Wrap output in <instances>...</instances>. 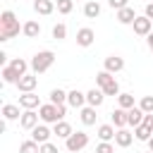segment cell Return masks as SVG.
I'll return each instance as SVG.
<instances>
[{
    "label": "cell",
    "mask_w": 153,
    "mask_h": 153,
    "mask_svg": "<svg viewBox=\"0 0 153 153\" xmlns=\"http://www.w3.org/2000/svg\"><path fill=\"white\" fill-rule=\"evenodd\" d=\"M19 108H22V105H14V103H5V105H2V117H5V122L19 120V117H22Z\"/></svg>",
    "instance_id": "obj_17"
},
{
    "label": "cell",
    "mask_w": 153,
    "mask_h": 153,
    "mask_svg": "<svg viewBox=\"0 0 153 153\" xmlns=\"http://www.w3.org/2000/svg\"><path fill=\"white\" fill-rule=\"evenodd\" d=\"M53 134H55L57 139H67V136H72V124H69V122H65V120H60V122H55Z\"/></svg>",
    "instance_id": "obj_22"
},
{
    "label": "cell",
    "mask_w": 153,
    "mask_h": 153,
    "mask_svg": "<svg viewBox=\"0 0 153 153\" xmlns=\"http://www.w3.org/2000/svg\"><path fill=\"white\" fill-rule=\"evenodd\" d=\"M0 74H2V81H5V84H17V81L22 79V74H19L12 65H5V67L0 69Z\"/></svg>",
    "instance_id": "obj_16"
},
{
    "label": "cell",
    "mask_w": 153,
    "mask_h": 153,
    "mask_svg": "<svg viewBox=\"0 0 153 153\" xmlns=\"http://www.w3.org/2000/svg\"><path fill=\"white\" fill-rule=\"evenodd\" d=\"M98 14H100V5H98L96 0H86V2H84V17L96 19Z\"/></svg>",
    "instance_id": "obj_25"
},
{
    "label": "cell",
    "mask_w": 153,
    "mask_h": 153,
    "mask_svg": "<svg viewBox=\"0 0 153 153\" xmlns=\"http://www.w3.org/2000/svg\"><path fill=\"white\" fill-rule=\"evenodd\" d=\"M139 108H141L143 112H153V96H143V98L139 100Z\"/></svg>",
    "instance_id": "obj_34"
},
{
    "label": "cell",
    "mask_w": 153,
    "mask_h": 153,
    "mask_svg": "<svg viewBox=\"0 0 153 153\" xmlns=\"http://www.w3.org/2000/svg\"><path fill=\"white\" fill-rule=\"evenodd\" d=\"M108 5H110L112 10H122V7L129 5V0H108Z\"/></svg>",
    "instance_id": "obj_37"
},
{
    "label": "cell",
    "mask_w": 153,
    "mask_h": 153,
    "mask_svg": "<svg viewBox=\"0 0 153 153\" xmlns=\"http://www.w3.org/2000/svg\"><path fill=\"white\" fill-rule=\"evenodd\" d=\"M117 103H120V108L129 110V108H134V96L131 93H120L117 96Z\"/></svg>",
    "instance_id": "obj_30"
},
{
    "label": "cell",
    "mask_w": 153,
    "mask_h": 153,
    "mask_svg": "<svg viewBox=\"0 0 153 153\" xmlns=\"http://www.w3.org/2000/svg\"><path fill=\"white\" fill-rule=\"evenodd\" d=\"M110 122H112L117 129L127 127V124H129V120H127V110H124V108H115V110L110 112Z\"/></svg>",
    "instance_id": "obj_12"
},
{
    "label": "cell",
    "mask_w": 153,
    "mask_h": 153,
    "mask_svg": "<svg viewBox=\"0 0 153 153\" xmlns=\"http://www.w3.org/2000/svg\"><path fill=\"white\" fill-rule=\"evenodd\" d=\"M41 153H60V151L53 141H45V143H41Z\"/></svg>",
    "instance_id": "obj_36"
},
{
    "label": "cell",
    "mask_w": 153,
    "mask_h": 153,
    "mask_svg": "<svg viewBox=\"0 0 153 153\" xmlns=\"http://www.w3.org/2000/svg\"><path fill=\"white\" fill-rule=\"evenodd\" d=\"M55 2L53 0H33V10L38 12V14H53L55 12Z\"/></svg>",
    "instance_id": "obj_23"
},
{
    "label": "cell",
    "mask_w": 153,
    "mask_h": 153,
    "mask_svg": "<svg viewBox=\"0 0 153 153\" xmlns=\"http://www.w3.org/2000/svg\"><path fill=\"white\" fill-rule=\"evenodd\" d=\"M134 136H136L139 141H148V139L153 136V129H148V127L139 124V127H134Z\"/></svg>",
    "instance_id": "obj_29"
},
{
    "label": "cell",
    "mask_w": 153,
    "mask_h": 153,
    "mask_svg": "<svg viewBox=\"0 0 153 153\" xmlns=\"http://www.w3.org/2000/svg\"><path fill=\"white\" fill-rule=\"evenodd\" d=\"M112 81H115V76H112V72H108V69H103V72L96 74V86H98V88H105V86L112 84Z\"/></svg>",
    "instance_id": "obj_26"
},
{
    "label": "cell",
    "mask_w": 153,
    "mask_h": 153,
    "mask_svg": "<svg viewBox=\"0 0 153 153\" xmlns=\"http://www.w3.org/2000/svg\"><path fill=\"white\" fill-rule=\"evenodd\" d=\"M93 41H96V33H93V29L84 26V29H79V31H76V43H79L81 48H88Z\"/></svg>",
    "instance_id": "obj_8"
},
{
    "label": "cell",
    "mask_w": 153,
    "mask_h": 153,
    "mask_svg": "<svg viewBox=\"0 0 153 153\" xmlns=\"http://www.w3.org/2000/svg\"><path fill=\"white\" fill-rule=\"evenodd\" d=\"M146 43H148V48H151V50H153V31H151V33H148V36H146Z\"/></svg>",
    "instance_id": "obj_40"
},
{
    "label": "cell",
    "mask_w": 153,
    "mask_h": 153,
    "mask_svg": "<svg viewBox=\"0 0 153 153\" xmlns=\"http://www.w3.org/2000/svg\"><path fill=\"white\" fill-rule=\"evenodd\" d=\"M50 103H55V105L67 103V91H62V88H53V91H50Z\"/></svg>",
    "instance_id": "obj_28"
},
{
    "label": "cell",
    "mask_w": 153,
    "mask_h": 153,
    "mask_svg": "<svg viewBox=\"0 0 153 153\" xmlns=\"http://www.w3.org/2000/svg\"><path fill=\"white\" fill-rule=\"evenodd\" d=\"M96 153H115V146H112L110 141H100V143L96 146Z\"/></svg>",
    "instance_id": "obj_35"
},
{
    "label": "cell",
    "mask_w": 153,
    "mask_h": 153,
    "mask_svg": "<svg viewBox=\"0 0 153 153\" xmlns=\"http://www.w3.org/2000/svg\"><path fill=\"white\" fill-rule=\"evenodd\" d=\"M65 146H67L69 153H79L88 146V134L86 131H72V136L65 139Z\"/></svg>",
    "instance_id": "obj_4"
},
{
    "label": "cell",
    "mask_w": 153,
    "mask_h": 153,
    "mask_svg": "<svg viewBox=\"0 0 153 153\" xmlns=\"http://www.w3.org/2000/svg\"><path fill=\"white\" fill-rule=\"evenodd\" d=\"M19 153H41V143H36L33 139L22 141V143H19Z\"/></svg>",
    "instance_id": "obj_27"
},
{
    "label": "cell",
    "mask_w": 153,
    "mask_h": 153,
    "mask_svg": "<svg viewBox=\"0 0 153 153\" xmlns=\"http://www.w3.org/2000/svg\"><path fill=\"white\" fill-rule=\"evenodd\" d=\"M143 115H146V112H143L139 105H134V108H129V110H127V120H129V124H131V127H139V124L143 122Z\"/></svg>",
    "instance_id": "obj_21"
},
{
    "label": "cell",
    "mask_w": 153,
    "mask_h": 153,
    "mask_svg": "<svg viewBox=\"0 0 153 153\" xmlns=\"http://www.w3.org/2000/svg\"><path fill=\"white\" fill-rule=\"evenodd\" d=\"M105 69L112 72V74H117V72L124 69V60H122L120 55H108V57H105Z\"/></svg>",
    "instance_id": "obj_13"
},
{
    "label": "cell",
    "mask_w": 153,
    "mask_h": 153,
    "mask_svg": "<svg viewBox=\"0 0 153 153\" xmlns=\"http://www.w3.org/2000/svg\"><path fill=\"white\" fill-rule=\"evenodd\" d=\"M143 14H146L148 19H153V2H148V5H146V10H143Z\"/></svg>",
    "instance_id": "obj_39"
},
{
    "label": "cell",
    "mask_w": 153,
    "mask_h": 153,
    "mask_svg": "<svg viewBox=\"0 0 153 153\" xmlns=\"http://www.w3.org/2000/svg\"><path fill=\"white\" fill-rule=\"evenodd\" d=\"M115 134H117V127H115L112 122L98 127V139H100V141H115Z\"/></svg>",
    "instance_id": "obj_18"
},
{
    "label": "cell",
    "mask_w": 153,
    "mask_h": 153,
    "mask_svg": "<svg viewBox=\"0 0 153 153\" xmlns=\"http://www.w3.org/2000/svg\"><path fill=\"white\" fill-rule=\"evenodd\" d=\"M55 5H57V12L60 14H69L74 10V0H57Z\"/></svg>",
    "instance_id": "obj_32"
},
{
    "label": "cell",
    "mask_w": 153,
    "mask_h": 153,
    "mask_svg": "<svg viewBox=\"0 0 153 153\" xmlns=\"http://www.w3.org/2000/svg\"><path fill=\"white\" fill-rule=\"evenodd\" d=\"M50 136H53V131H50L45 124H36V127L31 129V139H33L36 143H45V141H50Z\"/></svg>",
    "instance_id": "obj_7"
},
{
    "label": "cell",
    "mask_w": 153,
    "mask_h": 153,
    "mask_svg": "<svg viewBox=\"0 0 153 153\" xmlns=\"http://www.w3.org/2000/svg\"><path fill=\"white\" fill-rule=\"evenodd\" d=\"M19 105L24 110H33V108H41V100H38V96L33 91H29V93H22L19 96Z\"/></svg>",
    "instance_id": "obj_10"
},
{
    "label": "cell",
    "mask_w": 153,
    "mask_h": 153,
    "mask_svg": "<svg viewBox=\"0 0 153 153\" xmlns=\"http://www.w3.org/2000/svg\"><path fill=\"white\" fill-rule=\"evenodd\" d=\"M139 14L134 12V7H122V10H117V22L120 24H134V19H136Z\"/></svg>",
    "instance_id": "obj_15"
},
{
    "label": "cell",
    "mask_w": 153,
    "mask_h": 153,
    "mask_svg": "<svg viewBox=\"0 0 153 153\" xmlns=\"http://www.w3.org/2000/svg\"><path fill=\"white\" fill-rule=\"evenodd\" d=\"M146 143H148V151H153V136H151V139H148Z\"/></svg>",
    "instance_id": "obj_41"
},
{
    "label": "cell",
    "mask_w": 153,
    "mask_h": 153,
    "mask_svg": "<svg viewBox=\"0 0 153 153\" xmlns=\"http://www.w3.org/2000/svg\"><path fill=\"white\" fill-rule=\"evenodd\" d=\"M141 124H143V127H148V129H153V112H146Z\"/></svg>",
    "instance_id": "obj_38"
},
{
    "label": "cell",
    "mask_w": 153,
    "mask_h": 153,
    "mask_svg": "<svg viewBox=\"0 0 153 153\" xmlns=\"http://www.w3.org/2000/svg\"><path fill=\"white\" fill-rule=\"evenodd\" d=\"M65 112H67V105H55V103H45L38 108V115H41V122L45 124H55L60 120H65Z\"/></svg>",
    "instance_id": "obj_2"
},
{
    "label": "cell",
    "mask_w": 153,
    "mask_h": 153,
    "mask_svg": "<svg viewBox=\"0 0 153 153\" xmlns=\"http://www.w3.org/2000/svg\"><path fill=\"white\" fill-rule=\"evenodd\" d=\"M131 26H134V33H136V36H148L151 29H153V19H148L146 14H141V17L134 19Z\"/></svg>",
    "instance_id": "obj_5"
},
{
    "label": "cell",
    "mask_w": 153,
    "mask_h": 153,
    "mask_svg": "<svg viewBox=\"0 0 153 153\" xmlns=\"http://www.w3.org/2000/svg\"><path fill=\"white\" fill-rule=\"evenodd\" d=\"M131 141H134V134H131V131H127L124 127H122V129H117V134H115V143H117L120 148L131 146Z\"/></svg>",
    "instance_id": "obj_19"
},
{
    "label": "cell",
    "mask_w": 153,
    "mask_h": 153,
    "mask_svg": "<svg viewBox=\"0 0 153 153\" xmlns=\"http://www.w3.org/2000/svg\"><path fill=\"white\" fill-rule=\"evenodd\" d=\"M53 38L55 41H65L67 38V26L65 24H55L53 26Z\"/></svg>",
    "instance_id": "obj_33"
},
{
    "label": "cell",
    "mask_w": 153,
    "mask_h": 153,
    "mask_svg": "<svg viewBox=\"0 0 153 153\" xmlns=\"http://www.w3.org/2000/svg\"><path fill=\"white\" fill-rule=\"evenodd\" d=\"M14 36H19L17 14H14L12 10H5V12L0 14V41L5 43V41H10V38H14Z\"/></svg>",
    "instance_id": "obj_1"
},
{
    "label": "cell",
    "mask_w": 153,
    "mask_h": 153,
    "mask_svg": "<svg viewBox=\"0 0 153 153\" xmlns=\"http://www.w3.org/2000/svg\"><path fill=\"white\" fill-rule=\"evenodd\" d=\"M53 62H55V53H53V50H41V53H36V55L29 60L33 74H43V72H48V69L53 67Z\"/></svg>",
    "instance_id": "obj_3"
},
{
    "label": "cell",
    "mask_w": 153,
    "mask_h": 153,
    "mask_svg": "<svg viewBox=\"0 0 153 153\" xmlns=\"http://www.w3.org/2000/svg\"><path fill=\"white\" fill-rule=\"evenodd\" d=\"M84 103H86V93H81V91H76V88H72L69 93H67V105H72V108H84Z\"/></svg>",
    "instance_id": "obj_14"
},
{
    "label": "cell",
    "mask_w": 153,
    "mask_h": 153,
    "mask_svg": "<svg viewBox=\"0 0 153 153\" xmlns=\"http://www.w3.org/2000/svg\"><path fill=\"white\" fill-rule=\"evenodd\" d=\"M103 100H105L103 88H91V91H86V103H88L91 108H100Z\"/></svg>",
    "instance_id": "obj_11"
},
{
    "label": "cell",
    "mask_w": 153,
    "mask_h": 153,
    "mask_svg": "<svg viewBox=\"0 0 153 153\" xmlns=\"http://www.w3.org/2000/svg\"><path fill=\"white\" fill-rule=\"evenodd\" d=\"M38 120H41V115H36L33 110H24L22 112V117H19V124H22V129H33L36 124H38Z\"/></svg>",
    "instance_id": "obj_6"
},
{
    "label": "cell",
    "mask_w": 153,
    "mask_h": 153,
    "mask_svg": "<svg viewBox=\"0 0 153 153\" xmlns=\"http://www.w3.org/2000/svg\"><path fill=\"white\" fill-rule=\"evenodd\" d=\"M36 84H38V76H36V74H24V76L17 81V88H19L22 93H29V91L36 88Z\"/></svg>",
    "instance_id": "obj_9"
},
{
    "label": "cell",
    "mask_w": 153,
    "mask_h": 153,
    "mask_svg": "<svg viewBox=\"0 0 153 153\" xmlns=\"http://www.w3.org/2000/svg\"><path fill=\"white\" fill-rule=\"evenodd\" d=\"M79 117H81V122H84L86 127H91V124H96V117H98V115H96V108H91V105H84Z\"/></svg>",
    "instance_id": "obj_24"
},
{
    "label": "cell",
    "mask_w": 153,
    "mask_h": 153,
    "mask_svg": "<svg viewBox=\"0 0 153 153\" xmlns=\"http://www.w3.org/2000/svg\"><path fill=\"white\" fill-rule=\"evenodd\" d=\"M148 153H153V151H148Z\"/></svg>",
    "instance_id": "obj_42"
},
{
    "label": "cell",
    "mask_w": 153,
    "mask_h": 153,
    "mask_svg": "<svg viewBox=\"0 0 153 153\" xmlns=\"http://www.w3.org/2000/svg\"><path fill=\"white\" fill-rule=\"evenodd\" d=\"M10 65H12V67H14V69H17V72H19L22 76H24V74H26V69L31 67V65H29L26 60H22V57H14V60H12Z\"/></svg>",
    "instance_id": "obj_31"
},
{
    "label": "cell",
    "mask_w": 153,
    "mask_h": 153,
    "mask_svg": "<svg viewBox=\"0 0 153 153\" xmlns=\"http://www.w3.org/2000/svg\"><path fill=\"white\" fill-rule=\"evenodd\" d=\"M22 33H24L26 38H38V36H41V24L33 22V19H29V22L22 26Z\"/></svg>",
    "instance_id": "obj_20"
}]
</instances>
